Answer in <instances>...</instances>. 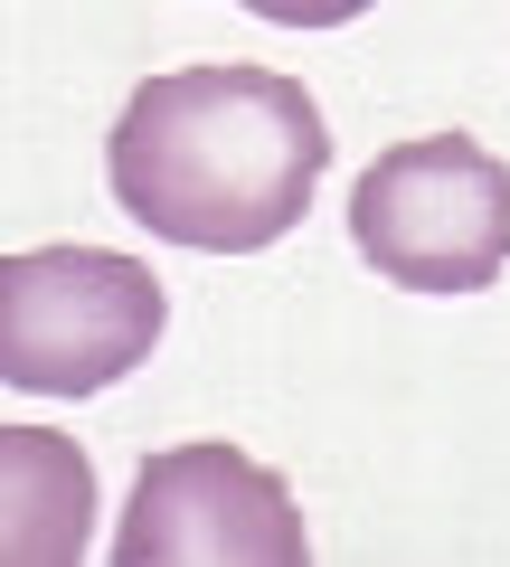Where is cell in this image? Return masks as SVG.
<instances>
[{
	"instance_id": "cell-1",
	"label": "cell",
	"mask_w": 510,
	"mask_h": 567,
	"mask_svg": "<svg viewBox=\"0 0 510 567\" xmlns=\"http://www.w3.org/2000/svg\"><path fill=\"white\" fill-rule=\"evenodd\" d=\"M322 162H331L322 104L274 66L152 76L104 142L114 208L143 237L199 246V256H256V246L293 237L322 189Z\"/></svg>"
},
{
	"instance_id": "cell-2",
	"label": "cell",
	"mask_w": 510,
	"mask_h": 567,
	"mask_svg": "<svg viewBox=\"0 0 510 567\" xmlns=\"http://www.w3.org/2000/svg\"><path fill=\"white\" fill-rule=\"evenodd\" d=\"M162 341V284L143 256L20 246L0 265V379L20 398H104Z\"/></svg>"
},
{
	"instance_id": "cell-3",
	"label": "cell",
	"mask_w": 510,
	"mask_h": 567,
	"mask_svg": "<svg viewBox=\"0 0 510 567\" xmlns=\"http://www.w3.org/2000/svg\"><path fill=\"white\" fill-rule=\"evenodd\" d=\"M350 246L407 293H482L510 265V171L472 133L397 142L350 189Z\"/></svg>"
},
{
	"instance_id": "cell-4",
	"label": "cell",
	"mask_w": 510,
	"mask_h": 567,
	"mask_svg": "<svg viewBox=\"0 0 510 567\" xmlns=\"http://www.w3.org/2000/svg\"><path fill=\"white\" fill-rule=\"evenodd\" d=\"M123 567H303V511L256 454L237 445H170L143 464L123 511Z\"/></svg>"
},
{
	"instance_id": "cell-5",
	"label": "cell",
	"mask_w": 510,
	"mask_h": 567,
	"mask_svg": "<svg viewBox=\"0 0 510 567\" xmlns=\"http://www.w3.org/2000/svg\"><path fill=\"white\" fill-rule=\"evenodd\" d=\"M95 539V464L48 425H10L0 435V558L58 567L85 558Z\"/></svg>"
},
{
	"instance_id": "cell-6",
	"label": "cell",
	"mask_w": 510,
	"mask_h": 567,
	"mask_svg": "<svg viewBox=\"0 0 510 567\" xmlns=\"http://www.w3.org/2000/svg\"><path fill=\"white\" fill-rule=\"evenodd\" d=\"M237 10H256L266 29H341V20H360L368 0H237Z\"/></svg>"
}]
</instances>
